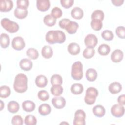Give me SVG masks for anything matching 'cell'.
<instances>
[{"label":"cell","instance_id":"cell-35","mask_svg":"<svg viewBox=\"0 0 125 125\" xmlns=\"http://www.w3.org/2000/svg\"><path fill=\"white\" fill-rule=\"evenodd\" d=\"M26 55L32 60H36L39 56L38 50L34 48H29L26 51Z\"/></svg>","mask_w":125,"mask_h":125},{"label":"cell","instance_id":"cell-19","mask_svg":"<svg viewBox=\"0 0 125 125\" xmlns=\"http://www.w3.org/2000/svg\"><path fill=\"white\" fill-rule=\"evenodd\" d=\"M122 89L121 84L117 82H114L110 83L108 86V90L112 94H115L119 93Z\"/></svg>","mask_w":125,"mask_h":125},{"label":"cell","instance_id":"cell-50","mask_svg":"<svg viewBox=\"0 0 125 125\" xmlns=\"http://www.w3.org/2000/svg\"><path fill=\"white\" fill-rule=\"evenodd\" d=\"M68 124V123H61L60 124Z\"/></svg>","mask_w":125,"mask_h":125},{"label":"cell","instance_id":"cell-10","mask_svg":"<svg viewBox=\"0 0 125 125\" xmlns=\"http://www.w3.org/2000/svg\"><path fill=\"white\" fill-rule=\"evenodd\" d=\"M51 102L53 105L57 109L63 108L66 104L65 99L61 96H57L53 98Z\"/></svg>","mask_w":125,"mask_h":125},{"label":"cell","instance_id":"cell-33","mask_svg":"<svg viewBox=\"0 0 125 125\" xmlns=\"http://www.w3.org/2000/svg\"><path fill=\"white\" fill-rule=\"evenodd\" d=\"M62 76L58 74H54L52 75L50 79V82L52 85H62Z\"/></svg>","mask_w":125,"mask_h":125},{"label":"cell","instance_id":"cell-47","mask_svg":"<svg viewBox=\"0 0 125 125\" xmlns=\"http://www.w3.org/2000/svg\"><path fill=\"white\" fill-rule=\"evenodd\" d=\"M117 101L118 104L121 105H124L125 104V94H122L120 95Z\"/></svg>","mask_w":125,"mask_h":125},{"label":"cell","instance_id":"cell-1","mask_svg":"<svg viewBox=\"0 0 125 125\" xmlns=\"http://www.w3.org/2000/svg\"><path fill=\"white\" fill-rule=\"evenodd\" d=\"M46 41L49 44L62 43L66 40L65 33L61 30H50L45 36Z\"/></svg>","mask_w":125,"mask_h":125},{"label":"cell","instance_id":"cell-43","mask_svg":"<svg viewBox=\"0 0 125 125\" xmlns=\"http://www.w3.org/2000/svg\"><path fill=\"white\" fill-rule=\"evenodd\" d=\"M11 123L13 125H22L23 123V119L20 115H15L12 119Z\"/></svg>","mask_w":125,"mask_h":125},{"label":"cell","instance_id":"cell-25","mask_svg":"<svg viewBox=\"0 0 125 125\" xmlns=\"http://www.w3.org/2000/svg\"><path fill=\"white\" fill-rule=\"evenodd\" d=\"M15 17L19 19H23L26 17L28 14L27 10L22 9L18 7H16L14 12Z\"/></svg>","mask_w":125,"mask_h":125},{"label":"cell","instance_id":"cell-48","mask_svg":"<svg viewBox=\"0 0 125 125\" xmlns=\"http://www.w3.org/2000/svg\"><path fill=\"white\" fill-rule=\"evenodd\" d=\"M124 1V0H111V2L113 3V4L117 6L122 5Z\"/></svg>","mask_w":125,"mask_h":125},{"label":"cell","instance_id":"cell-30","mask_svg":"<svg viewBox=\"0 0 125 125\" xmlns=\"http://www.w3.org/2000/svg\"><path fill=\"white\" fill-rule=\"evenodd\" d=\"M44 24L48 26H53L56 23V19L54 18L51 14L46 15L43 19Z\"/></svg>","mask_w":125,"mask_h":125},{"label":"cell","instance_id":"cell-42","mask_svg":"<svg viewBox=\"0 0 125 125\" xmlns=\"http://www.w3.org/2000/svg\"><path fill=\"white\" fill-rule=\"evenodd\" d=\"M51 15L56 19L62 17V12L59 7H54L51 10Z\"/></svg>","mask_w":125,"mask_h":125},{"label":"cell","instance_id":"cell-21","mask_svg":"<svg viewBox=\"0 0 125 125\" xmlns=\"http://www.w3.org/2000/svg\"><path fill=\"white\" fill-rule=\"evenodd\" d=\"M38 111L41 115L46 116L50 114L51 111V108L49 104H42L39 106Z\"/></svg>","mask_w":125,"mask_h":125},{"label":"cell","instance_id":"cell-49","mask_svg":"<svg viewBox=\"0 0 125 125\" xmlns=\"http://www.w3.org/2000/svg\"><path fill=\"white\" fill-rule=\"evenodd\" d=\"M0 110L1 111L3 109V108L4 107V104L3 103L2 100H0Z\"/></svg>","mask_w":125,"mask_h":125},{"label":"cell","instance_id":"cell-11","mask_svg":"<svg viewBox=\"0 0 125 125\" xmlns=\"http://www.w3.org/2000/svg\"><path fill=\"white\" fill-rule=\"evenodd\" d=\"M13 7V2L11 0H0V11L1 12L10 11Z\"/></svg>","mask_w":125,"mask_h":125},{"label":"cell","instance_id":"cell-20","mask_svg":"<svg viewBox=\"0 0 125 125\" xmlns=\"http://www.w3.org/2000/svg\"><path fill=\"white\" fill-rule=\"evenodd\" d=\"M35 103L30 100L24 101L22 104V107L23 109L26 112H32L35 109Z\"/></svg>","mask_w":125,"mask_h":125},{"label":"cell","instance_id":"cell-5","mask_svg":"<svg viewBox=\"0 0 125 125\" xmlns=\"http://www.w3.org/2000/svg\"><path fill=\"white\" fill-rule=\"evenodd\" d=\"M98 95V90L93 87H88L85 92L84 97L85 103L89 105L93 104L96 101V97Z\"/></svg>","mask_w":125,"mask_h":125},{"label":"cell","instance_id":"cell-22","mask_svg":"<svg viewBox=\"0 0 125 125\" xmlns=\"http://www.w3.org/2000/svg\"><path fill=\"white\" fill-rule=\"evenodd\" d=\"M71 15L75 19L80 20L83 16V10L79 7H75L71 11Z\"/></svg>","mask_w":125,"mask_h":125},{"label":"cell","instance_id":"cell-46","mask_svg":"<svg viewBox=\"0 0 125 125\" xmlns=\"http://www.w3.org/2000/svg\"><path fill=\"white\" fill-rule=\"evenodd\" d=\"M70 21V20L68 19H66V18L62 19L59 22V25L61 28L65 29V26L69 23Z\"/></svg>","mask_w":125,"mask_h":125},{"label":"cell","instance_id":"cell-27","mask_svg":"<svg viewBox=\"0 0 125 125\" xmlns=\"http://www.w3.org/2000/svg\"><path fill=\"white\" fill-rule=\"evenodd\" d=\"M10 43V39L9 36L6 33H1L0 38V46L3 48H7Z\"/></svg>","mask_w":125,"mask_h":125},{"label":"cell","instance_id":"cell-44","mask_svg":"<svg viewBox=\"0 0 125 125\" xmlns=\"http://www.w3.org/2000/svg\"><path fill=\"white\" fill-rule=\"evenodd\" d=\"M116 34L118 37L121 39H125V30L123 26H119L116 29Z\"/></svg>","mask_w":125,"mask_h":125},{"label":"cell","instance_id":"cell-2","mask_svg":"<svg viewBox=\"0 0 125 125\" xmlns=\"http://www.w3.org/2000/svg\"><path fill=\"white\" fill-rule=\"evenodd\" d=\"M28 79L27 76L22 73L17 74L14 80L13 87L15 91L18 93L25 92L27 89Z\"/></svg>","mask_w":125,"mask_h":125},{"label":"cell","instance_id":"cell-28","mask_svg":"<svg viewBox=\"0 0 125 125\" xmlns=\"http://www.w3.org/2000/svg\"><path fill=\"white\" fill-rule=\"evenodd\" d=\"M70 90L71 92L75 95L80 94L83 91V87L81 83H75L71 85Z\"/></svg>","mask_w":125,"mask_h":125},{"label":"cell","instance_id":"cell-14","mask_svg":"<svg viewBox=\"0 0 125 125\" xmlns=\"http://www.w3.org/2000/svg\"><path fill=\"white\" fill-rule=\"evenodd\" d=\"M19 65L20 68L24 71H29L32 68L33 63L29 59L24 58L20 61Z\"/></svg>","mask_w":125,"mask_h":125},{"label":"cell","instance_id":"cell-7","mask_svg":"<svg viewBox=\"0 0 125 125\" xmlns=\"http://www.w3.org/2000/svg\"><path fill=\"white\" fill-rule=\"evenodd\" d=\"M25 46L24 39L20 36H17L13 38L12 41V47L16 50H21Z\"/></svg>","mask_w":125,"mask_h":125},{"label":"cell","instance_id":"cell-38","mask_svg":"<svg viewBox=\"0 0 125 125\" xmlns=\"http://www.w3.org/2000/svg\"><path fill=\"white\" fill-rule=\"evenodd\" d=\"M37 122V119L33 115H28L25 117L24 123L26 125H35Z\"/></svg>","mask_w":125,"mask_h":125},{"label":"cell","instance_id":"cell-23","mask_svg":"<svg viewBox=\"0 0 125 125\" xmlns=\"http://www.w3.org/2000/svg\"><path fill=\"white\" fill-rule=\"evenodd\" d=\"M85 77L88 81L93 82L97 79V72L94 68H88L86 71Z\"/></svg>","mask_w":125,"mask_h":125},{"label":"cell","instance_id":"cell-6","mask_svg":"<svg viewBox=\"0 0 125 125\" xmlns=\"http://www.w3.org/2000/svg\"><path fill=\"white\" fill-rule=\"evenodd\" d=\"M85 118L86 114L83 110L82 109L77 110L75 113L73 125H84L85 124Z\"/></svg>","mask_w":125,"mask_h":125},{"label":"cell","instance_id":"cell-29","mask_svg":"<svg viewBox=\"0 0 125 125\" xmlns=\"http://www.w3.org/2000/svg\"><path fill=\"white\" fill-rule=\"evenodd\" d=\"M110 51V46L106 44H101L98 48V52L99 54L102 56H106L107 55Z\"/></svg>","mask_w":125,"mask_h":125},{"label":"cell","instance_id":"cell-17","mask_svg":"<svg viewBox=\"0 0 125 125\" xmlns=\"http://www.w3.org/2000/svg\"><path fill=\"white\" fill-rule=\"evenodd\" d=\"M78 27L79 24L77 23V22L70 21L65 26V29L68 33L70 34H73L77 32Z\"/></svg>","mask_w":125,"mask_h":125},{"label":"cell","instance_id":"cell-8","mask_svg":"<svg viewBox=\"0 0 125 125\" xmlns=\"http://www.w3.org/2000/svg\"><path fill=\"white\" fill-rule=\"evenodd\" d=\"M98 43L97 37L92 34H89L85 37L84 44L87 47L94 48Z\"/></svg>","mask_w":125,"mask_h":125},{"label":"cell","instance_id":"cell-26","mask_svg":"<svg viewBox=\"0 0 125 125\" xmlns=\"http://www.w3.org/2000/svg\"><path fill=\"white\" fill-rule=\"evenodd\" d=\"M20 108V105L18 102L15 101H10L7 104V109L9 112L12 113L17 112Z\"/></svg>","mask_w":125,"mask_h":125},{"label":"cell","instance_id":"cell-16","mask_svg":"<svg viewBox=\"0 0 125 125\" xmlns=\"http://www.w3.org/2000/svg\"><path fill=\"white\" fill-rule=\"evenodd\" d=\"M92 112L95 116L101 118L105 115V109L103 106L100 104H98L93 107Z\"/></svg>","mask_w":125,"mask_h":125},{"label":"cell","instance_id":"cell-4","mask_svg":"<svg viewBox=\"0 0 125 125\" xmlns=\"http://www.w3.org/2000/svg\"><path fill=\"white\" fill-rule=\"evenodd\" d=\"M0 23L2 27L10 33H16L19 29V25L16 22L11 21L8 18H3Z\"/></svg>","mask_w":125,"mask_h":125},{"label":"cell","instance_id":"cell-15","mask_svg":"<svg viewBox=\"0 0 125 125\" xmlns=\"http://www.w3.org/2000/svg\"><path fill=\"white\" fill-rule=\"evenodd\" d=\"M48 83L47 78L42 75H40L36 77L35 79V83L36 85L40 88L45 87Z\"/></svg>","mask_w":125,"mask_h":125},{"label":"cell","instance_id":"cell-3","mask_svg":"<svg viewBox=\"0 0 125 125\" xmlns=\"http://www.w3.org/2000/svg\"><path fill=\"white\" fill-rule=\"evenodd\" d=\"M83 66L80 61L75 62L71 66V75L75 80H80L83 77Z\"/></svg>","mask_w":125,"mask_h":125},{"label":"cell","instance_id":"cell-24","mask_svg":"<svg viewBox=\"0 0 125 125\" xmlns=\"http://www.w3.org/2000/svg\"><path fill=\"white\" fill-rule=\"evenodd\" d=\"M53 49L49 45H44L42 49L41 54L45 59H49L53 56Z\"/></svg>","mask_w":125,"mask_h":125},{"label":"cell","instance_id":"cell-34","mask_svg":"<svg viewBox=\"0 0 125 125\" xmlns=\"http://www.w3.org/2000/svg\"><path fill=\"white\" fill-rule=\"evenodd\" d=\"M11 94L10 88L6 85H3L0 87V97L2 98H6L9 96Z\"/></svg>","mask_w":125,"mask_h":125},{"label":"cell","instance_id":"cell-39","mask_svg":"<svg viewBox=\"0 0 125 125\" xmlns=\"http://www.w3.org/2000/svg\"><path fill=\"white\" fill-rule=\"evenodd\" d=\"M102 37L106 41H112L114 37V35L112 32L109 30H105L103 31L101 34Z\"/></svg>","mask_w":125,"mask_h":125},{"label":"cell","instance_id":"cell-36","mask_svg":"<svg viewBox=\"0 0 125 125\" xmlns=\"http://www.w3.org/2000/svg\"><path fill=\"white\" fill-rule=\"evenodd\" d=\"M104 15L103 11L101 10H96L94 11L91 16V19H98L103 21L104 19Z\"/></svg>","mask_w":125,"mask_h":125},{"label":"cell","instance_id":"cell-37","mask_svg":"<svg viewBox=\"0 0 125 125\" xmlns=\"http://www.w3.org/2000/svg\"><path fill=\"white\" fill-rule=\"evenodd\" d=\"M95 53V51L94 48L86 47L84 49L83 53V55L84 58L88 59L91 58L94 55Z\"/></svg>","mask_w":125,"mask_h":125},{"label":"cell","instance_id":"cell-18","mask_svg":"<svg viewBox=\"0 0 125 125\" xmlns=\"http://www.w3.org/2000/svg\"><path fill=\"white\" fill-rule=\"evenodd\" d=\"M67 50L72 55H77L80 52V45L76 42H71L67 46Z\"/></svg>","mask_w":125,"mask_h":125},{"label":"cell","instance_id":"cell-32","mask_svg":"<svg viewBox=\"0 0 125 125\" xmlns=\"http://www.w3.org/2000/svg\"><path fill=\"white\" fill-rule=\"evenodd\" d=\"M90 25L94 30L99 31L102 28V21L98 19H92L90 22Z\"/></svg>","mask_w":125,"mask_h":125},{"label":"cell","instance_id":"cell-40","mask_svg":"<svg viewBox=\"0 0 125 125\" xmlns=\"http://www.w3.org/2000/svg\"><path fill=\"white\" fill-rule=\"evenodd\" d=\"M38 97L40 100L45 101L48 100L49 95L48 92L46 90H40L38 93Z\"/></svg>","mask_w":125,"mask_h":125},{"label":"cell","instance_id":"cell-12","mask_svg":"<svg viewBox=\"0 0 125 125\" xmlns=\"http://www.w3.org/2000/svg\"><path fill=\"white\" fill-rule=\"evenodd\" d=\"M50 3L49 0H37L36 6L37 9L42 12L47 11L50 7Z\"/></svg>","mask_w":125,"mask_h":125},{"label":"cell","instance_id":"cell-9","mask_svg":"<svg viewBox=\"0 0 125 125\" xmlns=\"http://www.w3.org/2000/svg\"><path fill=\"white\" fill-rule=\"evenodd\" d=\"M111 114L115 117L120 118L125 113V107L119 104H115L111 108Z\"/></svg>","mask_w":125,"mask_h":125},{"label":"cell","instance_id":"cell-41","mask_svg":"<svg viewBox=\"0 0 125 125\" xmlns=\"http://www.w3.org/2000/svg\"><path fill=\"white\" fill-rule=\"evenodd\" d=\"M16 3L17 7L25 10H27L29 4L28 0H17Z\"/></svg>","mask_w":125,"mask_h":125},{"label":"cell","instance_id":"cell-31","mask_svg":"<svg viewBox=\"0 0 125 125\" xmlns=\"http://www.w3.org/2000/svg\"><path fill=\"white\" fill-rule=\"evenodd\" d=\"M50 91L53 95L59 96L62 93L63 89L61 85H54L51 87Z\"/></svg>","mask_w":125,"mask_h":125},{"label":"cell","instance_id":"cell-13","mask_svg":"<svg viewBox=\"0 0 125 125\" xmlns=\"http://www.w3.org/2000/svg\"><path fill=\"white\" fill-rule=\"evenodd\" d=\"M123 57L124 54L121 50L115 49L111 54V60L113 62L117 63L123 60Z\"/></svg>","mask_w":125,"mask_h":125},{"label":"cell","instance_id":"cell-45","mask_svg":"<svg viewBox=\"0 0 125 125\" xmlns=\"http://www.w3.org/2000/svg\"><path fill=\"white\" fill-rule=\"evenodd\" d=\"M61 4L65 8H69L71 7L74 3L73 0H61Z\"/></svg>","mask_w":125,"mask_h":125}]
</instances>
